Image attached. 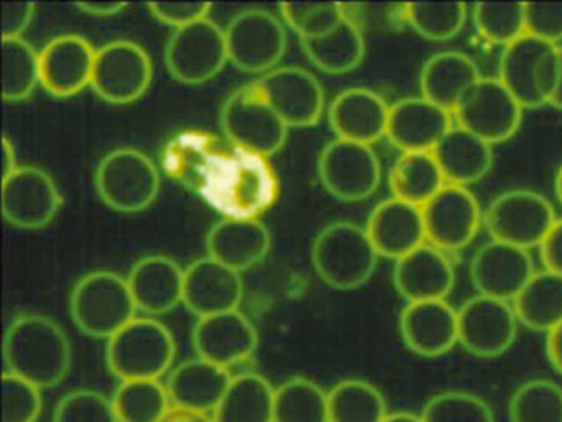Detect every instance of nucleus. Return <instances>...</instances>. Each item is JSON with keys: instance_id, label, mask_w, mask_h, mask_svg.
<instances>
[{"instance_id": "24", "label": "nucleus", "mask_w": 562, "mask_h": 422, "mask_svg": "<svg viewBox=\"0 0 562 422\" xmlns=\"http://www.w3.org/2000/svg\"><path fill=\"white\" fill-rule=\"evenodd\" d=\"M364 227L378 254L387 259H401L427 243L423 208L400 198L378 203Z\"/></svg>"}, {"instance_id": "9", "label": "nucleus", "mask_w": 562, "mask_h": 422, "mask_svg": "<svg viewBox=\"0 0 562 422\" xmlns=\"http://www.w3.org/2000/svg\"><path fill=\"white\" fill-rule=\"evenodd\" d=\"M555 220L551 201L531 190L505 191L483 211V226L492 240L526 251L539 247Z\"/></svg>"}, {"instance_id": "31", "label": "nucleus", "mask_w": 562, "mask_h": 422, "mask_svg": "<svg viewBox=\"0 0 562 422\" xmlns=\"http://www.w3.org/2000/svg\"><path fill=\"white\" fill-rule=\"evenodd\" d=\"M493 145L453 125L434 148V157L447 184L467 187L482 180L493 165Z\"/></svg>"}, {"instance_id": "39", "label": "nucleus", "mask_w": 562, "mask_h": 422, "mask_svg": "<svg viewBox=\"0 0 562 422\" xmlns=\"http://www.w3.org/2000/svg\"><path fill=\"white\" fill-rule=\"evenodd\" d=\"M274 422H328V392L312 379H288L276 389Z\"/></svg>"}, {"instance_id": "15", "label": "nucleus", "mask_w": 562, "mask_h": 422, "mask_svg": "<svg viewBox=\"0 0 562 422\" xmlns=\"http://www.w3.org/2000/svg\"><path fill=\"white\" fill-rule=\"evenodd\" d=\"M289 129L312 127L325 111L321 81L301 66H278L252 81Z\"/></svg>"}, {"instance_id": "23", "label": "nucleus", "mask_w": 562, "mask_h": 422, "mask_svg": "<svg viewBox=\"0 0 562 422\" xmlns=\"http://www.w3.org/2000/svg\"><path fill=\"white\" fill-rule=\"evenodd\" d=\"M400 329L407 348L436 358L459 343V310L446 300L411 302L401 312Z\"/></svg>"}, {"instance_id": "11", "label": "nucleus", "mask_w": 562, "mask_h": 422, "mask_svg": "<svg viewBox=\"0 0 562 422\" xmlns=\"http://www.w3.org/2000/svg\"><path fill=\"white\" fill-rule=\"evenodd\" d=\"M228 63L225 30L210 16L173 30L167 42V69L183 85L212 81Z\"/></svg>"}, {"instance_id": "26", "label": "nucleus", "mask_w": 562, "mask_h": 422, "mask_svg": "<svg viewBox=\"0 0 562 422\" xmlns=\"http://www.w3.org/2000/svg\"><path fill=\"white\" fill-rule=\"evenodd\" d=\"M393 280L407 303L446 300L456 284V270L447 253L426 243L396 260Z\"/></svg>"}, {"instance_id": "10", "label": "nucleus", "mask_w": 562, "mask_h": 422, "mask_svg": "<svg viewBox=\"0 0 562 422\" xmlns=\"http://www.w3.org/2000/svg\"><path fill=\"white\" fill-rule=\"evenodd\" d=\"M153 78V58L139 43L120 38L98 48L91 88L103 101L116 106L139 101Z\"/></svg>"}, {"instance_id": "33", "label": "nucleus", "mask_w": 562, "mask_h": 422, "mask_svg": "<svg viewBox=\"0 0 562 422\" xmlns=\"http://www.w3.org/2000/svg\"><path fill=\"white\" fill-rule=\"evenodd\" d=\"M271 382L258 373L233 376L222 402L213 412L215 422H274Z\"/></svg>"}, {"instance_id": "28", "label": "nucleus", "mask_w": 562, "mask_h": 422, "mask_svg": "<svg viewBox=\"0 0 562 422\" xmlns=\"http://www.w3.org/2000/svg\"><path fill=\"white\" fill-rule=\"evenodd\" d=\"M269 249L271 234L266 224L255 218H225L206 236L209 257L239 274L261 263Z\"/></svg>"}, {"instance_id": "19", "label": "nucleus", "mask_w": 562, "mask_h": 422, "mask_svg": "<svg viewBox=\"0 0 562 422\" xmlns=\"http://www.w3.org/2000/svg\"><path fill=\"white\" fill-rule=\"evenodd\" d=\"M535 273L528 251L495 240L479 247L470 264V276L480 296L505 302L515 300Z\"/></svg>"}, {"instance_id": "49", "label": "nucleus", "mask_w": 562, "mask_h": 422, "mask_svg": "<svg viewBox=\"0 0 562 422\" xmlns=\"http://www.w3.org/2000/svg\"><path fill=\"white\" fill-rule=\"evenodd\" d=\"M35 16V3H2V38H24Z\"/></svg>"}, {"instance_id": "50", "label": "nucleus", "mask_w": 562, "mask_h": 422, "mask_svg": "<svg viewBox=\"0 0 562 422\" xmlns=\"http://www.w3.org/2000/svg\"><path fill=\"white\" fill-rule=\"evenodd\" d=\"M542 264L546 270L562 276V220H555L542 243L539 244Z\"/></svg>"}, {"instance_id": "17", "label": "nucleus", "mask_w": 562, "mask_h": 422, "mask_svg": "<svg viewBox=\"0 0 562 422\" xmlns=\"http://www.w3.org/2000/svg\"><path fill=\"white\" fill-rule=\"evenodd\" d=\"M518 316L505 300L476 296L459 309V343L479 358H496L515 342Z\"/></svg>"}, {"instance_id": "6", "label": "nucleus", "mask_w": 562, "mask_h": 422, "mask_svg": "<svg viewBox=\"0 0 562 422\" xmlns=\"http://www.w3.org/2000/svg\"><path fill=\"white\" fill-rule=\"evenodd\" d=\"M223 134L241 151L271 157L284 147L289 127L266 101L255 82L233 91L222 108Z\"/></svg>"}, {"instance_id": "32", "label": "nucleus", "mask_w": 562, "mask_h": 422, "mask_svg": "<svg viewBox=\"0 0 562 422\" xmlns=\"http://www.w3.org/2000/svg\"><path fill=\"white\" fill-rule=\"evenodd\" d=\"M312 65L328 75H345L361 65L367 52L363 32L350 15L327 35L301 40Z\"/></svg>"}, {"instance_id": "14", "label": "nucleus", "mask_w": 562, "mask_h": 422, "mask_svg": "<svg viewBox=\"0 0 562 422\" xmlns=\"http://www.w3.org/2000/svg\"><path fill=\"white\" fill-rule=\"evenodd\" d=\"M64 204L54 178L38 167H19L2 178V213L11 226L37 231L57 218Z\"/></svg>"}, {"instance_id": "57", "label": "nucleus", "mask_w": 562, "mask_h": 422, "mask_svg": "<svg viewBox=\"0 0 562 422\" xmlns=\"http://www.w3.org/2000/svg\"><path fill=\"white\" fill-rule=\"evenodd\" d=\"M555 195H558V200L562 203V167L559 168L558 175H555Z\"/></svg>"}, {"instance_id": "13", "label": "nucleus", "mask_w": 562, "mask_h": 422, "mask_svg": "<svg viewBox=\"0 0 562 422\" xmlns=\"http://www.w3.org/2000/svg\"><path fill=\"white\" fill-rule=\"evenodd\" d=\"M318 177L331 197L355 203L380 188L381 162L371 145L335 138L318 157Z\"/></svg>"}, {"instance_id": "56", "label": "nucleus", "mask_w": 562, "mask_h": 422, "mask_svg": "<svg viewBox=\"0 0 562 422\" xmlns=\"http://www.w3.org/2000/svg\"><path fill=\"white\" fill-rule=\"evenodd\" d=\"M383 422H424L419 415L409 414V412H393L387 414Z\"/></svg>"}, {"instance_id": "43", "label": "nucleus", "mask_w": 562, "mask_h": 422, "mask_svg": "<svg viewBox=\"0 0 562 422\" xmlns=\"http://www.w3.org/2000/svg\"><path fill=\"white\" fill-rule=\"evenodd\" d=\"M279 9L285 25L301 40L327 35L348 16L347 7L337 2H285Z\"/></svg>"}, {"instance_id": "53", "label": "nucleus", "mask_w": 562, "mask_h": 422, "mask_svg": "<svg viewBox=\"0 0 562 422\" xmlns=\"http://www.w3.org/2000/svg\"><path fill=\"white\" fill-rule=\"evenodd\" d=\"M162 422H215V419L213 414H206V412L172 408Z\"/></svg>"}, {"instance_id": "48", "label": "nucleus", "mask_w": 562, "mask_h": 422, "mask_svg": "<svg viewBox=\"0 0 562 422\" xmlns=\"http://www.w3.org/2000/svg\"><path fill=\"white\" fill-rule=\"evenodd\" d=\"M147 7L159 22L173 26V30L209 19L212 12V3L205 2H154Z\"/></svg>"}, {"instance_id": "12", "label": "nucleus", "mask_w": 562, "mask_h": 422, "mask_svg": "<svg viewBox=\"0 0 562 422\" xmlns=\"http://www.w3.org/2000/svg\"><path fill=\"white\" fill-rule=\"evenodd\" d=\"M457 125L490 145L502 144L518 132L522 106L499 78H480L452 112Z\"/></svg>"}, {"instance_id": "35", "label": "nucleus", "mask_w": 562, "mask_h": 422, "mask_svg": "<svg viewBox=\"0 0 562 422\" xmlns=\"http://www.w3.org/2000/svg\"><path fill=\"white\" fill-rule=\"evenodd\" d=\"M446 185V177L432 152L401 154L390 171L393 197L420 208Z\"/></svg>"}, {"instance_id": "29", "label": "nucleus", "mask_w": 562, "mask_h": 422, "mask_svg": "<svg viewBox=\"0 0 562 422\" xmlns=\"http://www.w3.org/2000/svg\"><path fill=\"white\" fill-rule=\"evenodd\" d=\"M232 378L229 369L213 365L199 356L173 368L167 378L166 388L172 408L213 414Z\"/></svg>"}, {"instance_id": "22", "label": "nucleus", "mask_w": 562, "mask_h": 422, "mask_svg": "<svg viewBox=\"0 0 562 422\" xmlns=\"http://www.w3.org/2000/svg\"><path fill=\"white\" fill-rule=\"evenodd\" d=\"M452 127V112L420 96L391 106L386 137L401 154L434 152Z\"/></svg>"}, {"instance_id": "52", "label": "nucleus", "mask_w": 562, "mask_h": 422, "mask_svg": "<svg viewBox=\"0 0 562 422\" xmlns=\"http://www.w3.org/2000/svg\"><path fill=\"white\" fill-rule=\"evenodd\" d=\"M546 348H548V356L555 371L562 375V323H559L555 329L548 333Z\"/></svg>"}, {"instance_id": "25", "label": "nucleus", "mask_w": 562, "mask_h": 422, "mask_svg": "<svg viewBox=\"0 0 562 422\" xmlns=\"http://www.w3.org/2000/svg\"><path fill=\"white\" fill-rule=\"evenodd\" d=\"M391 106L368 88H348L328 108V124L337 138L373 145L386 137Z\"/></svg>"}, {"instance_id": "54", "label": "nucleus", "mask_w": 562, "mask_h": 422, "mask_svg": "<svg viewBox=\"0 0 562 422\" xmlns=\"http://www.w3.org/2000/svg\"><path fill=\"white\" fill-rule=\"evenodd\" d=\"M21 167L18 162V151H15L14 142L4 135L2 138V178L9 177L12 171Z\"/></svg>"}, {"instance_id": "38", "label": "nucleus", "mask_w": 562, "mask_h": 422, "mask_svg": "<svg viewBox=\"0 0 562 422\" xmlns=\"http://www.w3.org/2000/svg\"><path fill=\"white\" fill-rule=\"evenodd\" d=\"M4 85L2 96L8 102H21L42 86L41 52L25 38H2Z\"/></svg>"}, {"instance_id": "47", "label": "nucleus", "mask_w": 562, "mask_h": 422, "mask_svg": "<svg viewBox=\"0 0 562 422\" xmlns=\"http://www.w3.org/2000/svg\"><path fill=\"white\" fill-rule=\"evenodd\" d=\"M526 33L558 45L562 40V3H526Z\"/></svg>"}, {"instance_id": "30", "label": "nucleus", "mask_w": 562, "mask_h": 422, "mask_svg": "<svg viewBox=\"0 0 562 422\" xmlns=\"http://www.w3.org/2000/svg\"><path fill=\"white\" fill-rule=\"evenodd\" d=\"M482 78L472 58L460 52H440L424 63L420 71V91L423 98L446 111L453 109L462 101L469 89Z\"/></svg>"}, {"instance_id": "7", "label": "nucleus", "mask_w": 562, "mask_h": 422, "mask_svg": "<svg viewBox=\"0 0 562 422\" xmlns=\"http://www.w3.org/2000/svg\"><path fill=\"white\" fill-rule=\"evenodd\" d=\"M559 69V46L538 36H519L505 46L499 59V81L522 109L551 102Z\"/></svg>"}, {"instance_id": "4", "label": "nucleus", "mask_w": 562, "mask_h": 422, "mask_svg": "<svg viewBox=\"0 0 562 422\" xmlns=\"http://www.w3.org/2000/svg\"><path fill=\"white\" fill-rule=\"evenodd\" d=\"M176 355L172 332L154 316H137L106 345L108 368L121 381L160 379L172 368Z\"/></svg>"}, {"instance_id": "40", "label": "nucleus", "mask_w": 562, "mask_h": 422, "mask_svg": "<svg viewBox=\"0 0 562 422\" xmlns=\"http://www.w3.org/2000/svg\"><path fill=\"white\" fill-rule=\"evenodd\" d=\"M462 2H416L404 7V16L414 32L430 42H447L459 35L467 22Z\"/></svg>"}, {"instance_id": "21", "label": "nucleus", "mask_w": 562, "mask_h": 422, "mask_svg": "<svg viewBox=\"0 0 562 422\" xmlns=\"http://www.w3.org/2000/svg\"><path fill=\"white\" fill-rule=\"evenodd\" d=\"M243 293L241 274L212 257L193 260L186 269L183 306L199 319L239 310Z\"/></svg>"}, {"instance_id": "34", "label": "nucleus", "mask_w": 562, "mask_h": 422, "mask_svg": "<svg viewBox=\"0 0 562 422\" xmlns=\"http://www.w3.org/2000/svg\"><path fill=\"white\" fill-rule=\"evenodd\" d=\"M518 322L532 332H551L562 323V276L539 270L513 300Z\"/></svg>"}, {"instance_id": "5", "label": "nucleus", "mask_w": 562, "mask_h": 422, "mask_svg": "<svg viewBox=\"0 0 562 422\" xmlns=\"http://www.w3.org/2000/svg\"><path fill=\"white\" fill-rule=\"evenodd\" d=\"M94 184L106 207L134 214L153 207L159 197L160 174L144 152L121 147L101 158Z\"/></svg>"}, {"instance_id": "2", "label": "nucleus", "mask_w": 562, "mask_h": 422, "mask_svg": "<svg viewBox=\"0 0 562 422\" xmlns=\"http://www.w3.org/2000/svg\"><path fill=\"white\" fill-rule=\"evenodd\" d=\"M311 257L322 282L331 289L353 290L371 279L380 254L367 227L351 221H335L315 236Z\"/></svg>"}, {"instance_id": "16", "label": "nucleus", "mask_w": 562, "mask_h": 422, "mask_svg": "<svg viewBox=\"0 0 562 422\" xmlns=\"http://www.w3.org/2000/svg\"><path fill=\"white\" fill-rule=\"evenodd\" d=\"M427 243L443 253L469 246L483 224L479 200L467 187L447 184L423 207Z\"/></svg>"}, {"instance_id": "41", "label": "nucleus", "mask_w": 562, "mask_h": 422, "mask_svg": "<svg viewBox=\"0 0 562 422\" xmlns=\"http://www.w3.org/2000/svg\"><path fill=\"white\" fill-rule=\"evenodd\" d=\"M512 422H562V389L548 379H531L509 402Z\"/></svg>"}, {"instance_id": "42", "label": "nucleus", "mask_w": 562, "mask_h": 422, "mask_svg": "<svg viewBox=\"0 0 562 422\" xmlns=\"http://www.w3.org/2000/svg\"><path fill=\"white\" fill-rule=\"evenodd\" d=\"M476 32L495 45L508 46L526 33V3L482 2L473 7Z\"/></svg>"}, {"instance_id": "36", "label": "nucleus", "mask_w": 562, "mask_h": 422, "mask_svg": "<svg viewBox=\"0 0 562 422\" xmlns=\"http://www.w3.org/2000/svg\"><path fill=\"white\" fill-rule=\"evenodd\" d=\"M383 395L364 379H344L328 392V422H383Z\"/></svg>"}, {"instance_id": "45", "label": "nucleus", "mask_w": 562, "mask_h": 422, "mask_svg": "<svg viewBox=\"0 0 562 422\" xmlns=\"http://www.w3.org/2000/svg\"><path fill=\"white\" fill-rule=\"evenodd\" d=\"M54 422H120L113 402L91 389H78L60 399Z\"/></svg>"}, {"instance_id": "46", "label": "nucleus", "mask_w": 562, "mask_h": 422, "mask_svg": "<svg viewBox=\"0 0 562 422\" xmlns=\"http://www.w3.org/2000/svg\"><path fill=\"white\" fill-rule=\"evenodd\" d=\"M4 422H37L44 409L42 389L5 371L2 376Z\"/></svg>"}, {"instance_id": "55", "label": "nucleus", "mask_w": 562, "mask_h": 422, "mask_svg": "<svg viewBox=\"0 0 562 422\" xmlns=\"http://www.w3.org/2000/svg\"><path fill=\"white\" fill-rule=\"evenodd\" d=\"M549 104L554 106L555 109L562 111V48L559 46V69L558 78H555L554 89H552L551 102Z\"/></svg>"}, {"instance_id": "3", "label": "nucleus", "mask_w": 562, "mask_h": 422, "mask_svg": "<svg viewBox=\"0 0 562 422\" xmlns=\"http://www.w3.org/2000/svg\"><path fill=\"white\" fill-rule=\"evenodd\" d=\"M137 312L127 277L113 270L87 274L71 290V319L91 338L110 340L137 319Z\"/></svg>"}, {"instance_id": "27", "label": "nucleus", "mask_w": 562, "mask_h": 422, "mask_svg": "<svg viewBox=\"0 0 562 422\" xmlns=\"http://www.w3.org/2000/svg\"><path fill=\"white\" fill-rule=\"evenodd\" d=\"M127 284L137 310L147 316H159L183 303L186 269L172 257L153 254L134 264Z\"/></svg>"}, {"instance_id": "37", "label": "nucleus", "mask_w": 562, "mask_h": 422, "mask_svg": "<svg viewBox=\"0 0 562 422\" xmlns=\"http://www.w3.org/2000/svg\"><path fill=\"white\" fill-rule=\"evenodd\" d=\"M111 402L120 422H162L172 409L166 385L159 379L121 381Z\"/></svg>"}, {"instance_id": "51", "label": "nucleus", "mask_w": 562, "mask_h": 422, "mask_svg": "<svg viewBox=\"0 0 562 422\" xmlns=\"http://www.w3.org/2000/svg\"><path fill=\"white\" fill-rule=\"evenodd\" d=\"M77 9L87 15L93 16H114L123 13L127 9L124 2H83L77 3Z\"/></svg>"}, {"instance_id": "18", "label": "nucleus", "mask_w": 562, "mask_h": 422, "mask_svg": "<svg viewBox=\"0 0 562 422\" xmlns=\"http://www.w3.org/2000/svg\"><path fill=\"white\" fill-rule=\"evenodd\" d=\"M97 52L85 36H54L41 49L42 88L55 98H71L91 88Z\"/></svg>"}, {"instance_id": "20", "label": "nucleus", "mask_w": 562, "mask_h": 422, "mask_svg": "<svg viewBox=\"0 0 562 422\" xmlns=\"http://www.w3.org/2000/svg\"><path fill=\"white\" fill-rule=\"evenodd\" d=\"M192 338L200 358L226 369L251 358L259 343L258 330L239 310L199 319Z\"/></svg>"}, {"instance_id": "8", "label": "nucleus", "mask_w": 562, "mask_h": 422, "mask_svg": "<svg viewBox=\"0 0 562 422\" xmlns=\"http://www.w3.org/2000/svg\"><path fill=\"white\" fill-rule=\"evenodd\" d=\"M228 59L236 69L262 75L278 68L288 48L284 23L262 9L236 13L225 29Z\"/></svg>"}, {"instance_id": "44", "label": "nucleus", "mask_w": 562, "mask_h": 422, "mask_svg": "<svg viewBox=\"0 0 562 422\" xmlns=\"http://www.w3.org/2000/svg\"><path fill=\"white\" fill-rule=\"evenodd\" d=\"M424 422H495L492 409L479 396L449 391L434 396L424 406Z\"/></svg>"}, {"instance_id": "1", "label": "nucleus", "mask_w": 562, "mask_h": 422, "mask_svg": "<svg viewBox=\"0 0 562 422\" xmlns=\"http://www.w3.org/2000/svg\"><path fill=\"white\" fill-rule=\"evenodd\" d=\"M4 362L12 375L41 389L54 388L70 371V340L55 320L24 313L5 330Z\"/></svg>"}]
</instances>
